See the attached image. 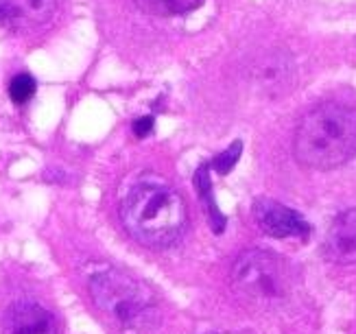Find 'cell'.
<instances>
[{
  "instance_id": "6da1fadb",
  "label": "cell",
  "mask_w": 356,
  "mask_h": 334,
  "mask_svg": "<svg viewBox=\"0 0 356 334\" xmlns=\"http://www.w3.org/2000/svg\"><path fill=\"white\" fill-rule=\"evenodd\" d=\"M120 221L140 245L166 249L186 230V206L171 184L158 177H143L122 197Z\"/></svg>"
},
{
  "instance_id": "7a4b0ae2",
  "label": "cell",
  "mask_w": 356,
  "mask_h": 334,
  "mask_svg": "<svg viewBox=\"0 0 356 334\" xmlns=\"http://www.w3.org/2000/svg\"><path fill=\"white\" fill-rule=\"evenodd\" d=\"M293 156L313 171H332L356 158V108L321 103L308 110L293 133Z\"/></svg>"
},
{
  "instance_id": "3957f363",
  "label": "cell",
  "mask_w": 356,
  "mask_h": 334,
  "mask_svg": "<svg viewBox=\"0 0 356 334\" xmlns=\"http://www.w3.org/2000/svg\"><path fill=\"white\" fill-rule=\"evenodd\" d=\"M90 295L97 308L120 330H147L160 317L158 301L149 288L116 269L95 273L90 278Z\"/></svg>"
},
{
  "instance_id": "277c9868",
  "label": "cell",
  "mask_w": 356,
  "mask_h": 334,
  "mask_svg": "<svg viewBox=\"0 0 356 334\" xmlns=\"http://www.w3.org/2000/svg\"><path fill=\"white\" fill-rule=\"evenodd\" d=\"M236 295L256 308H273L286 301L293 288V273L284 258L265 249L243 251L232 267Z\"/></svg>"
},
{
  "instance_id": "5b68a950",
  "label": "cell",
  "mask_w": 356,
  "mask_h": 334,
  "mask_svg": "<svg viewBox=\"0 0 356 334\" xmlns=\"http://www.w3.org/2000/svg\"><path fill=\"white\" fill-rule=\"evenodd\" d=\"M256 225L271 238H308L311 223L298 210L275 199H258L252 208Z\"/></svg>"
},
{
  "instance_id": "8992f818",
  "label": "cell",
  "mask_w": 356,
  "mask_h": 334,
  "mask_svg": "<svg viewBox=\"0 0 356 334\" xmlns=\"http://www.w3.org/2000/svg\"><path fill=\"white\" fill-rule=\"evenodd\" d=\"M293 74H296V64L293 57L286 51L275 49L271 53H265L258 57L252 66V79L254 85L267 97H280L293 83Z\"/></svg>"
},
{
  "instance_id": "52a82bcc",
  "label": "cell",
  "mask_w": 356,
  "mask_h": 334,
  "mask_svg": "<svg viewBox=\"0 0 356 334\" xmlns=\"http://www.w3.org/2000/svg\"><path fill=\"white\" fill-rule=\"evenodd\" d=\"M5 334H59L57 322L49 308L38 301L20 299L9 306L3 319Z\"/></svg>"
},
{
  "instance_id": "ba28073f",
  "label": "cell",
  "mask_w": 356,
  "mask_h": 334,
  "mask_svg": "<svg viewBox=\"0 0 356 334\" xmlns=\"http://www.w3.org/2000/svg\"><path fill=\"white\" fill-rule=\"evenodd\" d=\"M323 253L337 265L356 262V208L339 212L332 219L326 240H323Z\"/></svg>"
},
{
  "instance_id": "9c48e42d",
  "label": "cell",
  "mask_w": 356,
  "mask_h": 334,
  "mask_svg": "<svg viewBox=\"0 0 356 334\" xmlns=\"http://www.w3.org/2000/svg\"><path fill=\"white\" fill-rule=\"evenodd\" d=\"M193 184H195V192L199 197V201L204 203V208H206V215H208L212 232L214 234H223L225 225H227V219H225L223 212L219 210V206H216L214 192H212V179H210V164L208 162H204L195 171Z\"/></svg>"
},
{
  "instance_id": "30bf717a",
  "label": "cell",
  "mask_w": 356,
  "mask_h": 334,
  "mask_svg": "<svg viewBox=\"0 0 356 334\" xmlns=\"http://www.w3.org/2000/svg\"><path fill=\"white\" fill-rule=\"evenodd\" d=\"M15 24L13 28H31L51 22L57 11V0H11Z\"/></svg>"
},
{
  "instance_id": "8fae6325",
  "label": "cell",
  "mask_w": 356,
  "mask_h": 334,
  "mask_svg": "<svg viewBox=\"0 0 356 334\" xmlns=\"http://www.w3.org/2000/svg\"><path fill=\"white\" fill-rule=\"evenodd\" d=\"M204 3L206 0H134V5L140 11L158 18L184 16V13L199 9Z\"/></svg>"
},
{
  "instance_id": "7c38bea8",
  "label": "cell",
  "mask_w": 356,
  "mask_h": 334,
  "mask_svg": "<svg viewBox=\"0 0 356 334\" xmlns=\"http://www.w3.org/2000/svg\"><path fill=\"white\" fill-rule=\"evenodd\" d=\"M35 90H38V83L35 79L31 77V74L22 72V74H15L9 83V97L15 105H24L26 101H31L35 97Z\"/></svg>"
},
{
  "instance_id": "4fadbf2b",
  "label": "cell",
  "mask_w": 356,
  "mask_h": 334,
  "mask_svg": "<svg viewBox=\"0 0 356 334\" xmlns=\"http://www.w3.org/2000/svg\"><path fill=\"white\" fill-rule=\"evenodd\" d=\"M241 153H243V142L241 140L232 142L223 153H219L210 162V169H214L219 175H227L232 169H234V164L241 160Z\"/></svg>"
},
{
  "instance_id": "5bb4252c",
  "label": "cell",
  "mask_w": 356,
  "mask_h": 334,
  "mask_svg": "<svg viewBox=\"0 0 356 334\" xmlns=\"http://www.w3.org/2000/svg\"><path fill=\"white\" fill-rule=\"evenodd\" d=\"M153 125H156V118L153 116H140V118H136L134 120V133H136V138H147V135L153 131Z\"/></svg>"
}]
</instances>
